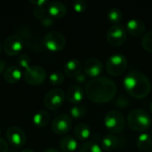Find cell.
I'll list each match as a JSON object with an SVG mask.
<instances>
[{
  "instance_id": "obj_1",
  "label": "cell",
  "mask_w": 152,
  "mask_h": 152,
  "mask_svg": "<svg viewBox=\"0 0 152 152\" xmlns=\"http://www.w3.org/2000/svg\"><path fill=\"white\" fill-rule=\"evenodd\" d=\"M85 93L92 102L98 104L107 103L116 96L117 86L111 79L105 77H99L87 82Z\"/></svg>"
},
{
  "instance_id": "obj_2",
  "label": "cell",
  "mask_w": 152,
  "mask_h": 152,
  "mask_svg": "<svg viewBox=\"0 0 152 152\" xmlns=\"http://www.w3.org/2000/svg\"><path fill=\"white\" fill-rule=\"evenodd\" d=\"M123 86L126 92L135 99L145 98L151 91V84L149 78L137 70H132L125 76Z\"/></svg>"
},
{
  "instance_id": "obj_3",
  "label": "cell",
  "mask_w": 152,
  "mask_h": 152,
  "mask_svg": "<svg viewBox=\"0 0 152 152\" xmlns=\"http://www.w3.org/2000/svg\"><path fill=\"white\" fill-rule=\"evenodd\" d=\"M127 125L129 128L135 132H144L151 127V118L147 111L136 109L128 114Z\"/></svg>"
},
{
  "instance_id": "obj_4",
  "label": "cell",
  "mask_w": 152,
  "mask_h": 152,
  "mask_svg": "<svg viewBox=\"0 0 152 152\" xmlns=\"http://www.w3.org/2000/svg\"><path fill=\"white\" fill-rule=\"evenodd\" d=\"M104 126L111 134H120L126 126L125 117L118 110H110L104 117Z\"/></svg>"
},
{
  "instance_id": "obj_5",
  "label": "cell",
  "mask_w": 152,
  "mask_h": 152,
  "mask_svg": "<svg viewBox=\"0 0 152 152\" xmlns=\"http://www.w3.org/2000/svg\"><path fill=\"white\" fill-rule=\"evenodd\" d=\"M127 68L126 58L120 53H115L109 57L106 62V70L112 77L122 75Z\"/></svg>"
},
{
  "instance_id": "obj_6",
  "label": "cell",
  "mask_w": 152,
  "mask_h": 152,
  "mask_svg": "<svg viewBox=\"0 0 152 152\" xmlns=\"http://www.w3.org/2000/svg\"><path fill=\"white\" fill-rule=\"evenodd\" d=\"M46 70L39 65H30L23 72L25 82L30 86H39L46 78Z\"/></svg>"
},
{
  "instance_id": "obj_7",
  "label": "cell",
  "mask_w": 152,
  "mask_h": 152,
  "mask_svg": "<svg viewBox=\"0 0 152 152\" xmlns=\"http://www.w3.org/2000/svg\"><path fill=\"white\" fill-rule=\"evenodd\" d=\"M108 44L112 47H118L125 44L127 38V31L122 25L111 26L106 34Z\"/></svg>"
},
{
  "instance_id": "obj_8",
  "label": "cell",
  "mask_w": 152,
  "mask_h": 152,
  "mask_svg": "<svg viewBox=\"0 0 152 152\" xmlns=\"http://www.w3.org/2000/svg\"><path fill=\"white\" fill-rule=\"evenodd\" d=\"M43 44L47 50L51 52H59L65 47L66 38L58 31H50L44 37Z\"/></svg>"
},
{
  "instance_id": "obj_9",
  "label": "cell",
  "mask_w": 152,
  "mask_h": 152,
  "mask_svg": "<svg viewBox=\"0 0 152 152\" xmlns=\"http://www.w3.org/2000/svg\"><path fill=\"white\" fill-rule=\"evenodd\" d=\"M66 94L63 90L60 88H54L47 92L44 99L45 106L52 110H58L64 102Z\"/></svg>"
},
{
  "instance_id": "obj_10",
  "label": "cell",
  "mask_w": 152,
  "mask_h": 152,
  "mask_svg": "<svg viewBox=\"0 0 152 152\" xmlns=\"http://www.w3.org/2000/svg\"><path fill=\"white\" fill-rule=\"evenodd\" d=\"M24 40L17 34L10 35L3 43V50L8 55H16L23 48Z\"/></svg>"
},
{
  "instance_id": "obj_11",
  "label": "cell",
  "mask_w": 152,
  "mask_h": 152,
  "mask_svg": "<svg viewBox=\"0 0 152 152\" xmlns=\"http://www.w3.org/2000/svg\"><path fill=\"white\" fill-rule=\"evenodd\" d=\"M72 127V120L69 115L61 114L57 116L52 122V130L58 135L66 134Z\"/></svg>"
},
{
  "instance_id": "obj_12",
  "label": "cell",
  "mask_w": 152,
  "mask_h": 152,
  "mask_svg": "<svg viewBox=\"0 0 152 152\" xmlns=\"http://www.w3.org/2000/svg\"><path fill=\"white\" fill-rule=\"evenodd\" d=\"M6 138L8 142L16 148L22 147L27 141L25 132L19 126H10L6 131Z\"/></svg>"
},
{
  "instance_id": "obj_13",
  "label": "cell",
  "mask_w": 152,
  "mask_h": 152,
  "mask_svg": "<svg viewBox=\"0 0 152 152\" xmlns=\"http://www.w3.org/2000/svg\"><path fill=\"white\" fill-rule=\"evenodd\" d=\"M85 74L89 77L96 78L102 74L103 70V65L102 61L96 58H89L86 61L83 66Z\"/></svg>"
},
{
  "instance_id": "obj_14",
  "label": "cell",
  "mask_w": 152,
  "mask_h": 152,
  "mask_svg": "<svg viewBox=\"0 0 152 152\" xmlns=\"http://www.w3.org/2000/svg\"><path fill=\"white\" fill-rule=\"evenodd\" d=\"M126 29L131 36L138 37L144 34L146 30V25L142 20L139 19H131L126 22Z\"/></svg>"
},
{
  "instance_id": "obj_15",
  "label": "cell",
  "mask_w": 152,
  "mask_h": 152,
  "mask_svg": "<svg viewBox=\"0 0 152 152\" xmlns=\"http://www.w3.org/2000/svg\"><path fill=\"white\" fill-rule=\"evenodd\" d=\"M82 69H83V65L81 61L77 59L69 60L64 66L65 74L71 78H76L79 74H81Z\"/></svg>"
},
{
  "instance_id": "obj_16",
  "label": "cell",
  "mask_w": 152,
  "mask_h": 152,
  "mask_svg": "<svg viewBox=\"0 0 152 152\" xmlns=\"http://www.w3.org/2000/svg\"><path fill=\"white\" fill-rule=\"evenodd\" d=\"M47 12L50 14V16L60 19L63 18L67 14V7L64 4L59 1H52L48 3L47 4Z\"/></svg>"
},
{
  "instance_id": "obj_17",
  "label": "cell",
  "mask_w": 152,
  "mask_h": 152,
  "mask_svg": "<svg viewBox=\"0 0 152 152\" xmlns=\"http://www.w3.org/2000/svg\"><path fill=\"white\" fill-rule=\"evenodd\" d=\"M22 71L20 67L16 65H11L4 71V78L6 82L13 84L18 82L22 77Z\"/></svg>"
},
{
  "instance_id": "obj_18",
  "label": "cell",
  "mask_w": 152,
  "mask_h": 152,
  "mask_svg": "<svg viewBox=\"0 0 152 152\" xmlns=\"http://www.w3.org/2000/svg\"><path fill=\"white\" fill-rule=\"evenodd\" d=\"M84 90L79 86H70L66 94L67 100L71 103H79L84 99Z\"/></svg>"
},
{
  "instance_id": "obj_19",
  "label": "cell",
  "mask_w": 152,
  "mask_h": 152,
  "mask_svg": "<svg viewBox=\"0 0 152 152\" xmlns=\"http://www.w3.org/2000/svg\"><path fill=\"white\" fill-rule=\"evenodd\" d=\"M77 140L70 135H66L62 137L59 142V147L63 152H74L77 149Z\"/></svg>"
},
{
  "instance_id": "obj_20",
  "label": "cell",
  "mask_w": 152,
  "mask_h": 152,
  "mask_svg": "<svg viewBox=\"0 0 152 152\" xmlns=\"http://www.w3.org/2000/svg\"><path fill=\"white\" fill-rule=\"evenodd\" d=\"M118 140L115 135L107 134L102 138L101 142V148L102 151L111 152L118 147Z\"/></svg>"
},
{
  "instance_id": "obj_21",
  "label": "cell",
  "mask_w": 152,
  "mask_h": 152,
  "mask_svg": "<svg viewBox=\"0 0 152 152\" xmlns=\"http://www.w3.org/2000/svg\"><path fill=\"white\" fill-rule=\"evenodd\" d=\"M74 134L77 139L86 142V140L91 136L90 127L86 124L79 123L74 128Z\"/></svg>"
},
{
  "instance_id": "obj_22",
  "label": "cell",
  "mask_w": 152,
  "mask_h": 152,
  "mask_svg": "<svg viewBox=\"0 0 152 152\" xmlns=\"http://www.w3.org/2000/svg\"><path fill=\"white\" fill-rule=\"evenodd\" d=\"M50 114L45 110H39L33 116V123L36 126L43 128L47 126L50 121Z\"/></svg>"
},
{
  "instance_id": "obj_23",
  "label": "cell",
  "mask_w": 152,
  "mask_h": 152,
  "mask_svg": "<svg viewBox=\"0 0 152 152\" xmlns=\"http://www.w3.org/2000/svg\"><path fill=\"white\" fill-rule=\"evenodd\" d=\"M136 145L141 151H149L152 146V136L147 133L141 134L137 138Z\"/></svg>"
},
{
  "instance_id": "obj_24",
  "label": "cell",
  "mask_w": 152,
  "mask_h": 152,
  "mask_svg": "<svg viewBox=\"0 0 152 152\" xmlns=\"http://www.w3.org/2000/svg\"><path fill=\"white\" fill-rule=\"evenodd\" d=\"M79 152H102V150L96 142L86 141L79 147Z\"/></svg>"
},
{
  "instance_id": "obj_25",
  "label": "cell",
  "mask_w": 152,
  "mask_h": 152,
  "mask_svg": "<svg viewBox=\"0 0 152 152\" xmlns=\"http://www.w3.org/2000/svg\"><path fill=\"white\" fill-rule=\"evenodd\" d=\"M107 17H108V20L111 23H115V25H117L118 22H120L122 20L123 14H122V12L119 9H118V8H111V9L109 10Z\"/></svg>"
},
{
  "instance_id": "obj_26",
  "label": "cell",
  "mask_w": 152,
  "mask_h": 152,
  "mask_svg": "<svg viewBox=\"0 0 152 152\" xmlns=\"http://www.w3.org/2000/svg\"><path fill=\"white\" fill-rule=\"evenodd\" d=\"M69 113L74 118H82L86 116L87 110L83 105H75L71 107V109L69 110Z\"/></svg>"
},
{
  "instance_id": "obj_27",
  "label": "cell",
  "mask_w": 152,
  "mask_h": 152,
  "mask_svg": "<svg viewBox=\"0 0 152 152\" xmlns=\"http://www.w3.org/2000/svg\"><path fill=\"white\" fill-rule=\"evenodd\" d=\"M64 81V76L61 71H53L49 76V82L52 86H60Z\"/></svg>"
},
{
  "instance_id": "obj_28",
  "label": "cell",
  "mask_w": 152,
  "mask_h": 152,
  "mask_svg": "<svg viewBox=\"0 0 152 152\" xmlns=\"http://www.w3.org/2000/svg\"><path fill=\"white\" fill-rule=\"evenodd\" d=\"M142 45L145 51L152 53V30L149 31L142 37Z\"/></svg>"
},
{
  "instance_id": "obj_29",
  "label": "cell",
  "mask_w": 152,
  "mask_h": 152,
  "mask_svg": "<svg viewBox=\"0 0 152 152\" xmlns=\"http://www.w3.org/2000/svg\"><path fill=\"white\" fill-rule=\"evenodd\" d=\"M30 58L26 53H21L17 57V63L24 69H27L30 66Z\"/></svg>"
},
{
  "instance_id": "obj_30",
  "label": "cell",
  "mask_w": 152,
  "mask_h": 152,
  "mask_svg": "<svg viewBox=\"0 0 152 152\" xmlns=\"http://www.w3.org/2000/svg\"><path fill=\"white\" fill-rule=\"evenodd\" d=\"M73 9L77 12H84L87 9V3L84 0H77L73 3Z\"/></svg>"
},
{
  "instance_id": "obj_31",
  "label": "cell",
  "mask_w": 152,
  "mask_h": 152,
  "mask_svg": "<svg viewBox=\"0 0 152 152\" xmlns=\"http://www.w3.org/2000/svg\"><path fill=\"white\" fill-rule=\"evenodd\" d=\"M129 104H130V102L126 96H119L115 102V105L118 109H126L129 106Z\"/></svg>"
},
{
  "instance_id": "obj_32",
  "label": "cell",
  "mask_w": 152,
  "mask_h": 152,
  "mask_svg": "<svg viewBox=\"0 0 152 152\" xmlns=\"http://www.w3.org/2000/svg\"><path fill=\"white\" fill-rule=\"evenodd\" d=\"M33 14L37 19H44L45 17V9L42 6H35L33 8Z\"/></svg>"
},
{
  "instance_id": "obj_33",
  "label": "cell",
  "mask_w": 152,
  "mask_h": 152,
  "mask_svg": "<svg viewBox=\"0 0 152 152\" xmlns=\"http://www.w3.org/2000/svg\"><path fill=\"white\" fill-rule=\"evenodd\" d=\"M41 24L45 28L51 27L53 24V20L51 17H45L44 19L41 20Z\"/></svg>"
},
{
  "instance_id": "obj_34",
  "label": "cell",
  "mask_w": 152,
  "mask_h": 152,
  "mask_svg": "<svg viewBox=\"0 0 152 152\" xmlns=\"http://www.w3.org/2000/svg\"><path fill=\"white\" fill-rule=\"evenodd\" d=\"M0 152H8V144L6 141L0 137Z\"/></svg>"
},
{
  "instance_id": "obj_35",
  "label": "cell",
  "mask_w": 152,
  "mask_h": 152,
  "mask_svg": "<svg viewBox=\"0 0 152 152\" xmlns=\"http://www.w3.org/2000/svg\"><path fill=\"white\" fill-rule=\"evenodd\" d=\"M30 3L34 4L35 6H42V7H45V5L48 4V2L46 0H30Z\"/></svg>"
},
{
  "instance_id": "obj_36",
  "label": "cell",
  "mask_w": 152,
  "mask_h": 152,
  "mask_svg": "<svg viewBox=\"0 0 152 152\" xmlns=\"http://www.w3.org/2000/svg\"><path fill=\"white\" fill-rule=\"evenodd\" d=\"M76 81L77 82V83H80V84H83L84 82H86V74H83V73H81V74H79L76 78Z\"/></svg>"
},
{
  "instance_id": "obj_37",
  "label": "cell",
  "mask_w": 152,
  "mask_h": 152,
  "mask_svg": "<svg viewBox=\"0 0 152 152\" xmlns=\"http://www.w3.org/2000/svg\"><path fill=\"white\" fill-rule=\"evenodd\" d=\"M4 68H5V61H2V60L0 59V73H2L3 71L5 70Z\"/></svg>"
},
{
  "instance_id": "obj_38",
  "label": "cell",
  "mask_w": 152,
  "mask_h": 152,
  "mask_svg": "<svg viewBox=\"0 0 152 152\" xmlns=\"http://www.w3.org/2000/svg\"><path fill=\"white\" fill-rule=\"evenodd\" d=\"M42 152H60V151L55 148H47V149L44 150Z\"/></svg>"
},
{
  "instance_id": "obj_39",
  "label": "cell",
  "mask_w": 152,
  "mask_h": 152,
  "mask_svg": "<svg viewBox=\"0 0 152 152\" xmlns=\"http://www.w3.org/2000/svg\"><path fill=\"white\" fill-rule=\"evenodd\" d=\"M20 152H34L31 149H24V150H22Z\"/></svg>"
},
{
  "instance_id": "obj_40",
  "label": "cell",
  "mask_w": 152,
  "mask_h": 152,
  "mask_svg": "<svg viewBox=\"0 0 152 152\" xmlns=\"http://www.w3.org/2000/svg\"><path fill=\"white\" fill-rule=\"evenodd\" d=\"M2 50H3V44H2L1 41H0V53H1V52H2Z\"/></svg>"
},
{
  "instance_id": "obj_41",
  "label": "cell",
  "mask_w": 152,
  "mask_h": 152,
  "mask_svg": "<svg viewBox=\"0 0 152 152\" xmlns=\"http://www.w3.org/2000/svg\"><path fill=\"white\" fill-rule=\"evenodd\" d=\"M150 110H151V113L152 114V102L151 103V107H150Z\"/></svg>"
},
{
  "instance_id": "obj_42",
  "label": "cell",
  "mask_w": 152,
  "mask_h": 152,
  "mask_svg": "<svg viewBox=\"0 0 152 152\" xmlns=\"http://www.w3.org/2000/svg\"><path fill=\"white\" fill-rule=\"evenodd\" d=\"M0 134H1V127H0Z\"/></svg>"
}]
</instances>
